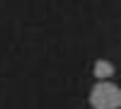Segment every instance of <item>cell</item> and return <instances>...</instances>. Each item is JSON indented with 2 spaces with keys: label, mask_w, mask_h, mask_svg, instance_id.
I'll return each instance as SVG.
<instances>
[{
  "label": "cell",
  "mask_w": 121,
  "mask_h": 109,
  "mask_svg": "<svg viewBox=\"0 0 121 109\" xmlns=\"http://www.w3.org/2000/svg\"><path fill=\"white\" fill-rule=\"evenodd\" d=\"M92 109H121V87L114 80H99L90 90Z\"/></svg>",
  "instance_id": "obj_1"
},
{
  "label": "cell",
  "mask_w": 121,
  "mask_h": 109,
  "mask_svg": "<svg viewBox=\"0 0 121 109\" xmlns=\"http://www.w3.org/2000/svg\"><path fill=\"white\" fill-rule=\"evenodd\" d=\"M92 73H95V80H112L114 78V63L112 61H107V58H99V61H95V68H92Z\"/></svg>",
  "instance_id": "obj_2"
}]
</instances>
